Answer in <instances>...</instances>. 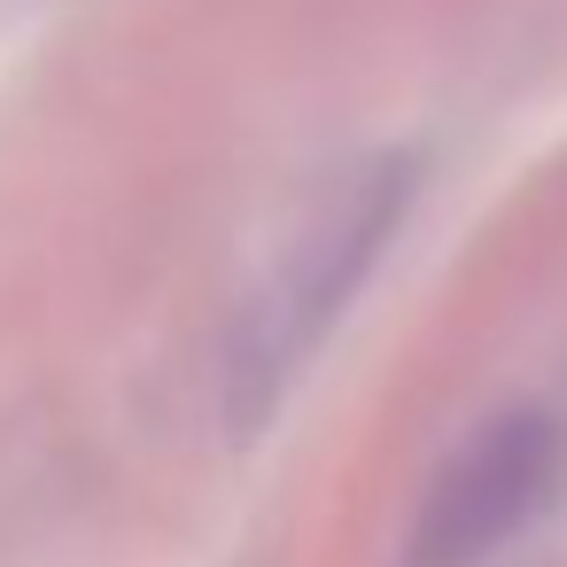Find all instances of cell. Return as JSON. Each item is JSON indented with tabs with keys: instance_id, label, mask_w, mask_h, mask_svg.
<instances>
[{
	"instance_id": "cell-1",
	"label": "cell",
	"mask_w": 567,
	"mask_h": 567,
	"mask_svg": "<svg viewBox=\"0 0 567 567\" xmlns=\"http://www.w3.org/2000/svg\"><path fill=\"white\" fill-rule=\"evenodd\" d=\"M404 195H412V172L404 164H373V172L342 179V195L319 210V226L288 249L280 280L265 288V303L249 311V334H241L234 381L249 389V404L280 396V381L319 350L327 319H342L350 288L365 280V265L381 257L389 226L404 218Z\"/></svg>"
},
{
	"instance_id": "cell-2",
	"label": "cell",
	"mask_w": 567,
	"mask_h": 567,
	"mask_svg": "<svg viewBox=\"0 0 567 567\" xmlns=\"http://www.w3.org/2000/svg\"><path fill=\"white\" fill-rule=\"evenodd\" d=\"M551 489H559V427L544 412L482 420L435 466L404 536V567H489L513 536L536 528Z\"/></svg>"
}]
</instances>
